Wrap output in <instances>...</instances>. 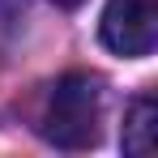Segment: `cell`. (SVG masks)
Returning a JSON list of instances; mask_svg holds the SVG:
<instances>
[{
	"label": "cell",
	"instance_id": "cell-1",
	"mask_svg": "<svg viewBox=\"0 0 158 158\" xmlns=\"http://www.w3.org/2000/svg\"><path fill=\"white\" fill-rule=\"evenodd\" d=\"M39 137L60 150H94L103 137V81L94 73L56 77L39 115Z\"/></svg>",
	"mask_w": 158,
	"mask_h": 158
},
{
	"label": "cell",
	"instance_id": "cell-2",
	"mask_svg": "<svg viewBox=\"0 0 158 158\" xmlns=\"http://www.w3.org/2000/svg\"><path fill=\"white\" fill-rule=\"evenodd\" d=\"M98 39L107 52L124 56V60H141L154 52L158 22H154V0H107L103 22H98Z\"/></svg>",
	"mask_w": 158,
	"mask_h": 158
},
{
	"label": "cell",
	"instance_id": "cell-3",
	"mask_svg": "<svg viewBox=\"0 0 158 158\" xmlns=\"http://www.w3.org/2000/svg\"><path fill=\"white\" fill-rule=\"evenodd\" d=\"M154 120H158L154 98L141 94V98L128 107V115H124V137H120L124 154H137V158H150V154H154Z\"/></svg>",
	"mask_w": 158,
	"mask_h": 158
},
{
	"label": "cell",
	"instance_id": "cell-4",
	"mask_svg": "<svg viewBox=\"0 0 158 158\" xmlns=\"http://www.w3.org/2000/svg\"><path fill=\"white\" fill-rule=\"evenodd\" d=\"M22 22H26L22 0H0V56L22 39Z\"/></svg>",
	"mask_w": 158,
	"mask_h": 158
},
{
	"label": "cell",
	"instance_id": "cell-5",
	"mask_svg": "<svg viewBox=\"0 0 158 158\" xmlns=\"http://www.w3.org/2000/svg\"><path fill=\"white\" fill-rule=\"evenodd\" d=\"M52 4H60V9H73V4H81V0H52Z\"/></svg>",
	"mask_w": 158,
	"mask_h": 158
}]
</instances>
